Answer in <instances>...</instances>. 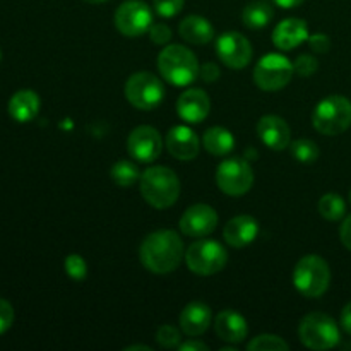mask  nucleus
Listing matches in <instances>:
<instances>
[{
    "label": "nucleus",
    "instance_id": "43",
    "mask_svg": "<svg viewBox=\"0 0 351 351\" xmlns=\"http://www.w3.org/2000/svg\"><path fill=\"white\" fill-rule=\"evenodd\" d=\"M84 2H88V3H103V2H106V0H84Z\"/></svg>",
    "mask_w": 351,
    "mask_h": 351
},
{
    "label": "nucleus",
    "instance_id": "18",
    "mask_svg": "<svg viewBox=\"0 0 351 351\" xmlns=\"http://www.w3.org/2000/svg\"><path fill=\"white\" fill-rule=\"evenodd\" d=\"M257 235H259V223L249 215H240L230 219L223 232L226 243L235 249L250 245L257 239Z\"/></svg>",
    "mask_w": 351,
    "mask_h": 351
},
{
    "label": "nucleus",
    "instance_id": "29",
    "mask_svg": "<svg viewBox=\"0 0 351 351\" xmlns=\"http://www.w3.org/2000/svg\"><path fill=\"white\" fill-rule=\"evenodd\" d=\"M288 348V343L274 335H261L247 345V350L250 351H285Z\"/></svg>",
    "mask_w": 351,
    "mask_h": 351
},
{
    "label": "nucleus",
    "instance_id": "2",
    "mask_svg": "<svg viewBox=\"0 0 351 351\" xmlns=\"http://www.w3.org/2000/svg\"><path fill=\"white\" fill-rule=\"evenodd\" d=\"M141 194L144 201L156 209H167L180 195V180L167 167H151L141 173Z\"/></svg>",
    "mask_w": 351,
    "mask_h": 351
},
{
    "label": "nucleus",
    "instance_id": "41",
    "mask_svg": "<svg viewBox=\"0 0 351 351\" xmlns=\"http://www.w3.org/2000/svg\"><path fill=\"white\" fill-rule=\"evenodd\" d=\"M274 3L283 7V9H295V7H298L300 3H304V0H274Z\"/></svg>",
    "mask_w": 351,
    "mask_h": 351
},
{
    "label": "nucleus",
    "instance_id": "34",
    "mask_svg": "<svg viewBox=\"0 0 351 351\" xmlns=\"http://www.w3.org/2000/svg\"><path fill=\"white\" fill-rule=\"evenodd\" d=\"M147 33H149V38L153 40V43L156 45H167L171 40V29L163 23L151 24Z\"/></svg>",
    "mask_w": 351,
    "mask_h": 351
},
{
    "label": "nucleus",
    "instance_id": "36",
    "mask_svg": "<svg viewBox=\"0 0 351 351\" xmlns=\"http://www.w3.org/2000/svg\"><path fill=\"white\" fill-rule=\"evenodd\" d=\"M307 41L308 45H311L312 50L317 51V53H326V51H329V48H331V41H329V38L326 36L324 33L311 34Z\"/></svg>",
    "mask_w": 351,
    "mask_h": 351
},
{
    "label": "nucleus",
    "instance_id": "38",
    "mask_svg": "<svg viewBox=\"0 0 351 351\" xmlns=\"http://www.w3.org/2000/svg\"><path fill=\"white\" fill-rule=\"evenodd\" d=\"M339 237H341L343 245L348 250H351V216L345 218V221H343L341 230H339Z\"/></svg>",
    "mask_w": 351,
    "mask_h": 351
},
{
    "label": "nucleus",
    "instance_id": "8",
    "mask_svg": "<svg viewBox=\"0 0 351 351\" xmlns=\"http://www.w3.org/2000/svg\"><path fill=\"white\" fill-rule=\"evenodd\" d=\"M293 64L285 55L269 53L254 69V82L263 91H280L293 77Z\"/></svg>",
    "mask_w": 351,
    "mask_h": 351
},
{
    "label": "nucleus",
    "instance_id": "35",
    "mask_svg": "<svg viewBox=\"0 0 351 351\" xmlns=\"http://www.w3.org/2000/svg\"><path fill=\"white\" fill-rule=\"evenodd\" d=\"M14 322V308L7 300L0 298V335L7 332Z\"/></svg>",
    "mask_w": 351,
    "mask_h": 351
},
{
    "label": "nucleus",
    "instance_id": "22",
    "mask_svg": "<svg viewBox=\"0 0 351 351\" xmlns=\"http://www.w3.org/2000/svg\"><path fill=\"white\" fill-rule=\"evenodd\" d=\"M38 112H40V96L33 89H21L14 93L9 101V115L16 122H31L36 119Z\"/></svg>",
    "mask_w": 351,
    "mask_h": 351
},
{
    "label": "nucleus",
    "instance_id": "9",
    "mask_svg": "<svg viewBox=\"0 0 351 351\" xmlns=\"http://www.w3.org/2000/svg\"><path fill=\"white\" fill-rule=\"evenodd\" d=\"M125 96L132 106L139 110H154L165 98V88L151 72H137L125 84Z\"/></svg>",
    "mask_w": 351,
    "mask_h": 351
},
{
    "label": "nucleus",
    "instance_id": "45",
    "mask_svg": "<svg viewBox=\"0 0 351 351\" xmlns=\"http://www.w3.org/2000/svg\"><path fill=\"white\" fill-rule=\"evenodd\" d=\"M0 58H2V53H0Z\"/></svg>",
    "mask_w": 351,
    "mask_h": 351
},
{
    "label": "nucleus",
    "instance_id": "30",
    "mask_svg": "<svg viewBox=\"0 0 351 351\" xmlns=\"http://www.w3.org/2000/svg\"><path fill=\"white\" fill-rule=\"evenodd\" d=\"M156 341L161 348H177V346H180V332L175 326L165 324L158 329Z\"/></svg>",
    "mask_w": 351,
    "mask_h": 351
},
{
    "label": "nucleus",
    "instance_id": "5",
    "mask_svg": "<svg viewBox=\"0 0 351 351\" xmlns=\"http://www.w3.org/2000/svg\"><path fill=\"white\" fill-rule=\"evenodd\" d=\"M315 130L324 136H338L351 125V101L345 96H328L312 113Z\"/></svg>",
    "mask_w": 351,
    "mask_h": 351
},
{
    "label": "nucleus",
    "instance_id": "32",
    "mask_svg": "<svg viewBox=\"0 0 351 351\" xmlns=\"http://www.w3.org/2000/svg\"><path fill=\"white\" fill-rule=\"evenodd\" d=\"M317 60L312 55H300L293 64L295 74H298L300 77H311L312 74L317 72Z\"/></svg>",
    "mask_w": 351,
    "mask_h": 351
},
{
    "label": "nucleus",
    "instance_id": "16",
    "mask_svg": "<svg viewBox=\"0 0 351 351\" xmlns=\"http://www.w3.org/2000/svg\"><path fill=\"white\" fill-rule=\"evenodd\" d=\"M167 147L173 158L180 161L194 160L201 149L197 134L185 125L171 127L167 134Z\"/></svg>",
    "mask_w": 351,
    "mask_h": 351
},
{
    "label": "nucleus",
    "instance_id": "4",
    "mask_svg": "<svg viewBox=\"0 0 351 351\" xmlns=\"http://www.w3.org/2000/svg\"><path fill=\"white\" fill-rule=\"evenodd\" d=\"M331 283V269L322 257L305 256L297 263L293 271V285L304 297L319 298L328 291Z\"/></svg>",
    "mask_w": 351,
    "mask_h": 351
},
{
    "label": "nucleus",
    "instance_id": "14",
    "mask_svg": "<svg viewBox=\"0 0 351 351\" xmlns=\"http://www.w3.org/2000/svg\"><path fill=\"white\" fill-rule=\"evenodd\" d=\"M218 226V213L208 204H194L182 215L180 230L184 235L201 237L209 235Z\"/></svg>",
    "mask_w": 351,
    "mask_h": 351
},
{
    "label": "nucleus",
    "instance_id": "17",
    "mask_svg": "<svg viewBox=\"0 0 351 351\" xmlns=\"http://www.w3.org/2000/svg\"><path fill=\"white\" fill-rule=\"evenodd\" d=\"M211 101L209 96L201 89H187L177 101V113L180 119L191 123H201L208 117Z\"/></svg>",
    "mask_w": 351,
    "mask_h": 351
},
{
    "label": "nucleus",
    "instance_id": "11",
    "mask_svg": "<svg viewBox=\"0 0 351 351\" xmlns=\"http://www.w3.org/2000/svg\"><path fill=\"white\" fill-rule=\"evenodd\" d=\"M151 24L153 12L143 0H127L115 12V26L123 36H141L149 31Z\"/></svg>",
    "mask_w": 351,
    "mask_h": 351
},
{
    "label": "nucleus",
    "instance_id": "12",
    "mask_svg": "<svg viewBox=\"0 0 351 351\" xmlns=\"http://www.w3.org/2000/svg\"><path fill=\"white\" fill-rule=\"evenodd\" d=\"M216 53L226 67L243 69L252 60V45L243 34L228 31L216 41Z\"/></svg>",
    "mask_w": 351,
    "mask_h": 351
},
{
    "label": "nucleus",
    "instance_id": "25",
    "mask_svg": "<svg viewBox=\"0 0 351 351\" xmlns=\"http://www.w3.org/2000/svg\"><path fill=\"white\" fill-rule=\"evenodd\" d=\"M274 10L273 5L266 0H254L243 9L242 19L243 24L250 29H263L273 21Z\"/></svg>",
    "mask_w": 351,
    "mask_h": 351
},
{
    "label": "nucleus",
    "instance_id": "44",
    "mask_svg": "<svg viewBox=\"0 0 351 351\" xmlns=\"http://www.w3.org/2000/svg\"><path fill=\"white\" fill-rule=\"evenodd\" d=\"M350 204H351V192H350Z\"/></svg>",
    "mask_w": 351,
    "mask_h": 351
},
{
    "label": "nucleus",
    "instance_id": "6",
    "mask_svg": "<svg viewBox=\"0 0 351 351\" xmlns=\"http://www.w3.org/2000/svg\"><path fill=\"white\" fill-rule=\"evenodd\" d=\"M298 336L307 348L324 351L335 348L339 343V328L335 319L329 315L314 312L302 319L298 326Z\"/></svg>",
    "mask_w": 351,
    "mask_h": 351
},
{
    "label": "nucleus",
    "instance_id": "13",
    "mask_svg": "<svg viewBox=\"0 0 351 351\" xmlns=\"http://www.w3.org/2000/svg\"><path fill=\"white\" fill-rule=\"evenodd\" d=\"M127 149H129L130 156L139 163H151V161L158 160V156L161 154L163 141L154 127L139 125L130 132Z\"/></svg>",
    "mask_w": 351,
    "mask_h": 351
},
{
    "label": "nucleus",
    "instance_id": "31",
    "mask_svg": "<svg viewBox=\"0 0 351 351\" xmlns=\"http://www.w3.org/2000/svg\"><path fill=\"white\" fill-rule=\"evenodd\" d=\"M64 266H65V273L75 281H82L86 278V274H88V264H86V261L82 259L81 256H77V254H71V256H67Z\"/></svg>",
    "mask_w": 351,
    "mask_h": 351
},
{
    "label": "nucleus",
    "instance_id": "20",
    "mask_svg": "<svg viewBox=\"0 0 351 351\" xmlns=\"http://www.w3.org/2000/svg\"><path fill=\"white\" fill-rule=\"evenodd\" d=\"M215 331L221 341L242 343L249 335V326L242 314L226 308L215 319Z\"/></svg>",
    "mask_w": 351,
    "mask_h": 351
},
{
    "label": "nucleus",
    "instance_id": "3",
    "mask_svg": "<svg viewBox=\"0 0 351 351\" xmlns=\"http://www.w3.org/2000/svg\"><path fill=\"white\" fill-rule=\"evenodd\" d=\"M158 69L165 81L173 86H189L199 77V62L189 48L170 45L158 55Z\"/></svg>",
    "mask_w": 351,
    "mask_h": 351
},
{
    "label": "nucleus",
    "instance_id": "1",
    "mask_svg": "<svg viewBox=\"0 0 351 351\" xmlns=\"http://www.w3.org/2000/svg\"><path fill=\"white\" fill-rule=\"evenodd\" d=\"M184 256V242L171 230H158L149 233L139 249L141 263L154 274H168L175 271Z\"/></svg>",
    "mask_w": 351,
    "mask_h": 351
},
{
    "label": "nucleus",
    "instance_id": "26",
    "mask_svg": "<svg viewBox=\"0 0 351 351\" xmlns=\"http://www.w3.org/2000/svg\"><path fill=\"white\" fill-rule=\"evenodd\" d=\"M110 175H112V180L115 182L119 187H132L137 180H141L139 168L136 167V163L127 160L117 161L112 167Z\"/></svg>",
    "mask_w": 351,
    "mask_h": 351
},
{
    "label": "nucleus",
    "instance_id": "39",
    "mask_svg": "<svg viewBox=\"0 0 351 351\" xmlns=\"http://www.w3.org/2000/svg\"><path fill=\"white\" fill-rule=\"evenodd\" d=\"M341 328L351 336V302L341 312Z\"/></svg>",
    "mask_w": 351,
    "mask_h": 351
},
{
    "label": "nucleus",
    "instance_id": "19",
    "mask_svg": "<svg viewBox=\"0 0 351 351\" xmlns=\"http://www.w3.org/2000/svg\"><path fill=\"white\" fill-rule=\"evenodd\" d=\"M308 26L304 19H297V17H290L285 19L274 27L273 33V43L276 45L280 50H293V48L300 47L304 41L308 40Z\"/></svg>",
    "mask_w": 351,
    "mask_h": 351
},
{
    "label": "nucleus",
    "instance_id": "21",
    "mask_svg": "<svg viewBox=\"0 0 351 351\" xmlns=\"http://www.w3.org/2000/svg\"><path fill=\"white\" fill-rule=\"evenodd\" d=\"M211 308L202 302H192L185 305V308L180 314V328L187 336H201L202 332L208 331L211 324Z\"/></svg>",
    "mask_w": 351,
    "mask_h": 351
},
{
    "label": "nucleus",
    "instance_id": "28",
    "mask_svg": "<svg viewBox=\"0 0 351 351\" xmlns=\"http://www.w3.org/2000/svg\"><path fill=\"white\" fill-rule=\"evenodd\" d=\"M290 153L298 163H315L319 158V147L314 141L308 139H297L290 143Z\"/></svg>",
    "mask_w": 351,
    "mask_h": 351
},
{
    "label": "nucleus",
    "instance_id": "40",
    "mask_svg": "<svg viewBox=\"0 0 351 351\" xmlns=\"http://www.w3.org/2000/svg\"><path fill=\"white\" fill-rule=\"evenodd\" d=\"M182 351H208L209 346L204 345V343L201 341H187L184 343V345L178 346Z\"/></svg>",
    "mask_w": 351,
    "mask_h": 351
},
{
    "label": "nucleus",
    "instance_id": "42",
    "mask_svg": "<svg viewBox=\"0 0 351 351\" xmlns=\"http://www.w3.org/2000/svg\"><path fill=\"white\" fill-rule=\"evenodd\" d=\"M136 350H143V351H153L149 346H141V345H134V346H127L125 351H136Z\"/></svg>",
    "mask_w": 351,
    "mask_h": 351
},
{
    "label": "nucleus",
    "instance_id": "24",
    "mask_svg": "<svg viewBox=\"0 0 351 351\" xmlns=\"http://www.w3.org/2000/svg\"><path fill=\"white\" fill-rule=\"evenodd\" d=\"M204 149L215 156H226L235 147V137L225 127H211L204 132Z\"/></svg>",
    "mask_w": 351,
    "mask_h": 351
},
{
    "label": "nucleus",
    "instance_id": "23",
    "mask_svg": "<svg viewBox=\"0 0 351 351\" xmlns=\"http://www.w3.org/2000/svg\"><path fill=\"white\" fill-rule=\"evenodd\" d=\"M180 36L192 45H206L215 38V27L201 16H189L180 23Z\"/></svg>",
    "mask_w": 351,
    "mask_h": 351
},
{
    "label": "nucleus",
    "instance_id": "10",
    "mask_svg": "<svg viewBox=\"0 0 351 351\" xmlns=\"http://www.w3.org/2000/svg\"><path fill=\"white\" fill-rule=\"evenodd\" d=\"M216 184L225 194L239 197L247 194L252 187L254 171L242 158H230L219 163L216 170Z\"/></svg>",
    "mask_w": 351,
    "mask_h": 351
},
{
    "label": "nucleus",
    "instance_id": "33",
    "mask_svg": "<svg viewBox=\"0 0 351 351\" xmlns=\"http://www.w3.org/2000/svg\"><path fill=\"white\" fill-rule=\"evenodd\" d=\"M153 3L161 17H173L184 9L185 0H154Z\"/></svg>",
    "mask_w": 351,
    "mask_h": 351
},
{
    "label": "nucleus",
    "instance_id": "27",
    "mask_svg": "<svg viewBox=\"0 0 351 351\" xmlns=\"http://www.w3.org/2000/svg\"><path fill=\"white\" fill-rule=\"evenodd\" d=\"M319 213L324 219L329 221H339L346 213V204L341 195L326 194L319 201Z\"/></svg>",
    "mask_w": 351,
    "mask_h": 351
},
{
    "label": "nucleus",
    "instance_id": "7",
    "mask_svg": "<svg viewBox=\"0 0 351 351\" xmlns=\"http://www.w3.org/2000/svg\"><path fill=\"white\" fill-rule=\"evenodd\" d=\"M185 264L199 276L219 273L228 263V252L216 240H197L185 250Z\"/></svg>",
    "mask_w": 351,
    "mask_h": 351
},
{
    "label": "nucleus",
    "instance_id": "37",
    "mask_svg": "<svg viewBox=\"0 0 351 351\" xmlns=\"http://www.w3.org/2000/svg\"><path fill=\"white\" fill-rule=\"evenodd\" d=\"M199 75H201V77L204 79L206 82H215L216 79L219 77L218 65L213 64V62H206V64L201 67V72H199Z\"/></svg>",
    "mask_w": 351,
    "mask_h": 351
},
{
    "label": "nucleus",
    "instance_id": "15",
    "mask_svg": "<svg viewBox=\"0 0 351 351\" xmlns=\"http://www.w3.org/2000/svg\"><path fill=\"white\" fill-rule=\"evenodd\" d=\"M257 136L269 149L283 151L290 146V125L278 115H264L257 123Z\"/></svg>",
    "mask_w": 351,
    "mask_h": 351
}]
</instances>
